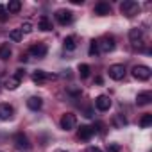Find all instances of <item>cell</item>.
Instances as JSON below:
<instances>
[{
    "instance_id": "6da1fadb",
    "label": "cell",
    "mask_w": 152,
    "mask_h": 152,
    "mask_svg": "<svg viewBox=\"0 0 152 152\" xmlns=\"http://www.w3.org/2000/svg\"><path fill=\"white\" fill-rule=\"evenodd\" d=\"M140 4L138 2H134V0H125V2L120 6V11H122V15H125L127 18H132V16H136L138 13H140Z\"/></svg>"
},
{
    "instance_id": "7a4b0ae2",
    "label": "cell",
    "mask_w": 152,
    "mask_h": 152,
    "mask_svg": "<svg viewBox=\"0 0 152 152\" xmlns=\"http://www.w3.org/2000/svg\"><path fill=\"white\" fill-rule=\"evenodd\" d=\"M150 75H152V70L147 64H136L132 68V77L138 79V81H148Z\"/></svg>"
},
{
    "instance_id": "3957f363",
    "label": "cell",
    "mask_w": 152,
    "mask_h": 152,
    "mask_svg": "<svg viewBox=\"0 0 152 152\" xmlns=\"http://www.w3.org/2000/svg\"><path fill=\"white\" fill-rule=\"evenodd\" d=\"M61 129L63 131H73L75 127H77V116H75L73 113H64L61 116Z\"/></svg>"
},
{
    "instance_id": "277c9868",
    "label": "cell",
    "mask_w": 152,
    "mask_h": 152,
    "mask_svg": "<svg viewBox=\"0 0 152 152\" xmlns=\"http://www.w3.org/2000/svg\"><path fill=\"white\" fill-rule=\"evenodd\" d=\"M97 47H99V52H104V54H109L115 50V39L113 36H104L97 41Z\"/></svg>"
},
{
    "instance_id": "5b68a950",
    "label": "cell",
    "mask_w": 152,
    "mask_h": 152,
    "mask_svg": "<svg viewBox=\"0 0 152 152\" xmlns=\"http://www.w3.org/2000/svg\"><path fill=\"white\" fill-rule=\"evenodd\" d=\"M52 79H57V75H56V73H47V72H43V70H36V72H32V81H34L36 84H43V83L52 81Z\"/></svg>"
},
{
    "instance_id": "8992f818",
    "label": "cell",
    "mask_w": 152,
    "mask_h": 152,
    "mask_svg": "<svg viewBox=\"0 0 152 152\" xmlns=\"http://www.w3.org/2000/svg\"><path fill=\"white\" fill-rule=\"evenodd\" d=\"M107 73H109V77L113 81H122L125 77V66L124 64H111Z\"/></svg>"
},
{
    "instance_id": "52a82bcc",
    "label": "cell",
    "mask_w": 152,
    "mask_h": 152,
    "mask_svg": "<svg viewBox=\"0 0 152 152\" xmlns=\"http://www.w3.org/2000/svg\"><path fill=\"white\" fill-rule=\"evenodd\" d=\"M47 52H48V47H47L45 43H36V45H32V47L29 48V54H31L32 57H38V59H43V57L47 56Z\"/></svg>"
},
{
    "instance_id": "ba28073f",
    "label": "cell",
    "mask_w": 152,
    "mask_h": 152,
    "mask_svg": "<svg viewBox=\"0 0 152 152\" xmlns=\"http://www.w3.org/2000/svg\"><path fill=\"white\" fill-rule=\"evenodd\" d=\"M56 20H57L61 25H68V23H72V20H73V13H72L70 9H59V11L56 13Z\"/></svg>"
},
{
    "instance_id": "9c48e42d",
    "label": "cell",
    "mask_w": 152,
    "mask_h": 152,
    "mask_svg": "<svg viewBox=\"0 0 152 152\" xmlns=\"http://www.w3.org/2000/svg\"><path fill=\"white\" fill-rule=\"evenodd\" d=\"M129 39H131V43H132L134 47H141V45H143V31L138 29V27L131 29V31H129Z\"/></svg>"
},
{
    "instance_id": "30bf717a",
    "label": "cell",
    "mask_w": 152,
    "mask_h": 152,
    "mask_svg": "<svg viewBox=\"0 0 152 152\" xmlns=\"http://www.w3.org/2000/svg\"><path fill=\"white\" fill-rule=\"evenodd\" d=\"M93 134H95V127H91V125H81V127H79V131H77L79 140H84V141L91 140V138H93Z\"/></svg>"
},
{
    "instance_id": "8fae6325",
    "label": "cell",
    "mask_w": 152,
    "mask_h": 152,
    "mask_svg": "<svg viewBox=\"0 0 152 152\" xmlns=\"http://www.w3.org/2000/svg\"><path fill=\"white\" fill-rule=\"evenodd\" d=\"M95 107H97L99 111H107V109L111 107V99H109L107 95H99V97L95 99Z\"/></svg>"
},
{
    "instance_id": "7c38bea8",
    "label": "cell",
    "mask_w": 152,
    "mask_h": 152,
    "mask_svg": "<svg viewBox=\"0 0 152 152\" xmlns=\"http://www.w3.org/2000/svg\"><path fill=\"white\" fill-rule=\"evenodd\" d=\"M15 115V109L11 104H0V120H11Z\"/></svg>"
},
{
    "instance_id": "4fadbf2b",
    "label": "cell",
    "mask_w": 152,
    "mask_h": 152,
    "mask_svg": "<svg viewBox=\"0 0 152 152\" xmlns=\"http://www.w3.org/2000/svg\"><path fill=\"white\" fill-rule=\"evenodd\" d=\"M15 145H16L18 148H29V147H31L29 138H27L23 132H16V134H15Z\"/></svg>"
},
{
    "instance_id": "5bb4252c",
    "label": "cell",
    "mask_w": 152,
    "mask_h": 152,
    "mask_svg": "<svg viewBox=\"0 0 152 152\" xmlns=\"http://www.w3.org/2000/svg\"><path fill=\"white\" fill-rule=\"evenodd\" d=\"M93 11H95V15H99V16H106V15L111 13V6H109L107 2H97Z\"/></svg>"
},
{
    "instance_id": "9a60e30c",
    "label": "cell",
    "mask_w": 152,
    "mask_h": 152,
    "mask_svg": "<svg viewBox=\"0 0 152 152\" xmlns=\"http://www.w3.org/2000/svg\"><path fill=\"white\" fill-rule=\"evenodd\" d=\"M152 102V93L150 91H141L136 95V104L138 106H148Z\"/></svg>"
},
{
    "instance_id": "2e32d148",
    "label": "cell",
    "mask_w": 152,
    "mask_h": 152,
    "mask_svg": "<svg viewBox=\"0 0 152 152\" xmlns=\"http://www.w3.org/2000/svg\"><path fill=\"white\" fill-rule=\"evenodd\" d=\"M38 29L39 31H52V22H50V18L47 16V15H41L39 16V20H38Z\"/></svg>"
},
{
    "instance_id": "e0dca14e",
    "label": "cell",
    "mask_w": 152,
    "mask_h": 152,
    "mask_svg": "<svg viewBox=\"0 0 152 152\" xmlns=\"http://www.w3.org/2000/svg\"><path fill=\"white\" fill-rule=\"evenodd\" d=\"M41 106H43V100H41L39 97H29V100H27V107H29V109H32V111H39Z\"/></svg>"
},
{
    "instance_id": "ac0fdd59",
    "label": "cell",
    "mask_w": 152,
    "mask_h": 152,
    "mask_svg": "<svg viewBox=\"0 0 152 152\" xmlns=\"http://www.w3.org/2000/svg\"><path fill=\"white\" fill-rule=\"evenodd\" d=\"M11 54H13V50H11L9 43H2V45H0V59H2V61H7L11 57Z\"/></svg>"
},
{
    "instance_id": "d6986e66",
    "label": "cell",
    "mask_w": 152,
    "mask_h": 152,
    "mask_svg": "<svg viewBox=\"0 0 152 152\" xmlns=\"http://www.w3.org/2000/svg\"><path fill=\"white\" fill-rule=\"evenodd\" d=\"M63 47H64V50H68V52L75 50V48H77L75 38H73V36H68V38H64V43H63Z\"/></svg>"
},
{
    "instance_id": "ffe728a7",
    "label": "cell",
    "mask_w": 152,
    "mask_h": 152,
    "mask_svg": "<svg viewBox=\"0 0 152 152\" xmlns=\"http://www.w3.org/2000/svg\"><path fill=\"white\" fill-rule=\"evenodd\" d=\"M20 83H22V79H18L16 75H13V77H9V79L6 81V88H7V90H16V88L20 86Z\"/></svg>"
},
{
    "instance_id": "44dd1931",
    "label": "cell",
    "mask_w": 152,
    "mask_h": 152,
    "mask_svg": "<svg viewBox=\"0 0 152 152\" xmlns=\"http://www.w3.org/2000/svg\"><path fill=\"white\" fill-rule=\"evenodd\" d=\"M6 9H7V13H18L22 9V2H20V0H11Z\"/></svg>"
},
{
    "instance_id": "7402d4cb",
    "label": "cell",
    "mask_w": 152,
    "mask_h": 152,
    "mask_svg": "<svg viewBox=\"0 0 152 152\" xmlns=\"http://www.w3.org/2000/svg\"><path fill=\"white\" fill-rule=\"evenodd\" d=\"M90 73H91V66L90 64H79V75L83 79H88Z\"/></svg>"
},
{
    "instance_id": "603a6c76",
    "label": "cell",
    "mask_w": 152,
    "mask_h": 152,
    "mask_svg": "<svg viewBox=\"0 0 152 152\" xmlns=\"http://www.w3.org/2000/svg\"><path fill=\"white\" fill-rule=\"evenodd\" d=\"M9 38H11L13 41H22L23 34H22V31H20V29H15V31H11V32H9Z\"/></svg>"
},
{
    "instance_id": "cb8c5ba5",
    "label": "cell",
    "mask_w": 152,
    "mask_h": 152,
    "mask_svg": "<svg viewBox=\"0 0 152 152\" xmlns=\"http://www.w3.org/2000/svg\"><path fill=\"white\" fill-rule=\"evenodd\" d=\"M150 124H152V115H150V113H147V115H143V118L140 120V125H141V127L145 129V127H148Z\"/></svg>"
},
{
    "instance_id": "d4e9b609",
    "label": "cell",
    "mask_w": 152,
    "mask_h": 152,
    "mask_svg": "<svg viewBox=\"0 0 152 152\" xmlns=\"http://www.w3.org/2000/svg\"><path fill=\"white\" fill-rule=\"evenodd\" d=\"M32 23L31 22H25V23H22V27H20V31H22V34H31L32 32Z\"/></svg>"
},
{
    "instance_id": "484cf974",
    "label": "cell",
    "mask_w": 152,
    "mask_h": 152,
    "mask_svg": "<svg viewBox=\"0 0 152 152\" xmlns=\"http://www.w3.org/2000/svg\"><path fill=\"white\" fill-rule=\"evenodd\" d=\"M120 150L122 148L118 143H107V147H106V152H120Z\"/></svg>"
},
{
    "instance_id": "4316f807",
    "label": "cell",
    "mask_w": 152,
    "mask_h": 152,
    "mask_svg": "<svg viewBox=\"0 0 152 152\" xmlns=\"http://www.w3.org/2000/svg\"><path fill=\"white\" fill-rule=\"evenodd\" d=\"M90 56H99V47H97V41L95 39L90 45Z\"/></svg>"
},
{
    "instance_id": "83f0119b",
    "label": "cell",
    "mask_w": 152,
    "mask_h": 152,
    "mask_svg": "<svg viewBox=\"0 0 152 152\" xmlns=\"http://www.w3.org/2000/svg\"><path fill=\"white\" fill-rule=\"evenodd\" d=\"M68 93H70L72 97H79V95H81V88H73V86H70V88H68Z\"/></svg>"
},
{
    "instance_id": "f1b7e54d",
    "label": "cell",
    "mask_w": 152,
    "mask_h": 152,
    "mask_svg": "<svg viewBox=\"0 0 152 152\" xmlns=\"http://www.w3.org/2000/svg\"><path fill=\"white\" fill-rule=\"evenodd\" d=\"M86 152H102V150H100L99 147H90V148H88Z\"/></svg>"
},
{
    "instance_id": "f546056e",
    "label": "cell",
    "mask_w": 152,
    "mask_h": 152,
    "mask_svg": "<svg viewBox=\"0 0 152 152\" xmlns=\"http://www.w3.org/2000/svg\"><path fill=\"white\" fill-rule=\"evenodd\" d=\"M72 4H75V6H81V4H83V0H72Z\"/></svg>"
},
{
    "instance_id": "4dcf8cb0",
    "label": "cell",
    "mask_w": 152,
    "mask_h": 152,
    "mask_svg": "<svg viewBox=\"0 0 152 152\" xmlns=\"http://www.w3.org/2000/svg\"><path fill=\"white\" fill-rule=\"evenodd\" d=\"M61 152H66V150H61Z\"/></svg>"
}]
</instances>
